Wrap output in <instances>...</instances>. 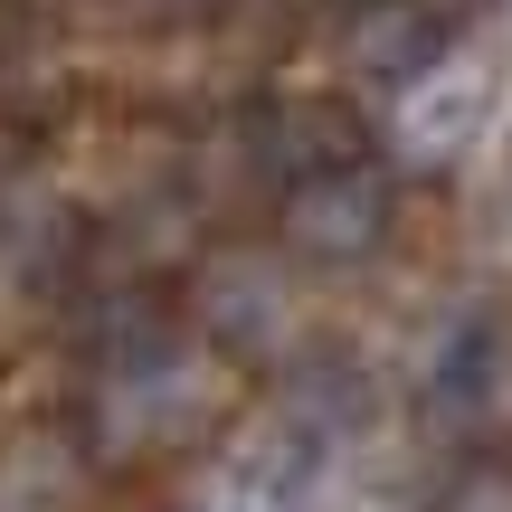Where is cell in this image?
Wrapping results in <instances>:
<instances>
[{"mask_svg":"<svg viewBox=\"0 0 512 512\" xmlns=\"http://www.w3.org/2000/svg\"><path fill=\"white\" fill-rule=\"evenodd\" d=\"M484 114H494V67H484V57H446V67H418V76H408L399 133H408V152L446 162V152H465L484 133Z\"/></svg>","mask_w":512,"mask_h":512,"instance_id":"obj_1","label":"cell"},{"mask_svg":"<svg viewBox=\"0 0 512 512\" xmlns=\"http://www.w3.org/2000/svg\"><path fill=\"white\" fill-rule=\"evenodd\" d=\"M294 219H304L313 247H361L370 228H380V181H332V190H313Z\"/></svg>","mask_w":512,"mask_h":512,"instance_id":"obj_2","label":"cell"},{"mask_svg":"<svg viewBox=\"0 0 512 512\" xmlns=\"http://www.w3.org/2000/svg\"><path fill=\"white\" fill-rule=\"evenodd\" d=\"M361 57H399V76H418V57H427V29H418L408 10H380V19L361 29Z\"/></svg>","mask_w":512,"mask_h":512,"instance_id":"obj_3","label":"cell"}]
</instances>
